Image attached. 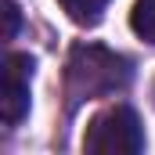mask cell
Listing matches in <instances>:
<instances>
[{
    "label": "cell",
    "instance_id": "obj_1",
    "mask_svg": "<svg viewBox=\"0 0 155 155\" xmlns=\"http://www.w3.org/2000/svg\"><path fill=\"white\" fill-rule=\"evenodd\" d=\"M130 83V65L94 43H79L69 58V94L76 101H94V97H108Z\"/></svg>",
    "mask_w": 155,
    "mask_h": 155
},
{
    "label": "cell",
    "instance_id": "obj_2",
    "mask_svg": "<svg viewBox=\"0 0 155 155\" xmlns=\"http://www.w3.org/2000/svg\"><path fill=\"white\" fill-rule=\"evenodd\" d=\"M83 148L90 155H137L144 148V130L134 108L116 105L87 126Z\"/></svg>",
    "mask_w": 155,
    "mask_h": 155
},
{
    "label": "cell",
    "instance_id": "obj_3",
    "mask_svg": "<svg viewBox=\"0 0 155 155\" xmlns=\"http://www.w3.org/2000/svg\"><path fill=\"white\" fill-rule=\"evenodd\" d=\"M29 79H33V58L29 54H7L4 61V87H0V112L7 126H18L29 112Z\"/></svg>",
    "mask_w": 155,
    "mask_h": 155
},
{
    "label": "cell",
    "instance_id": "obj_4",
    "mask_svg": "<svg viewBox=\"0 0 155 155\" xmlns=\"http://www.w3.org/2000/svg\"><path fill=\"white\" fill-rule=\"evenodd\" d=\"M61 4V11L79 22V25H94V22H101V15H105V7L112 4V0H58Z\"/></svg>",
    "mask_w": 155,
    "mask_h": 155
},
{
    "label": "cell",
    "instance_id": "obj_5",
    "mask_svg": "<svg viewBox=\"0 0 155 155\" xmlns=\"http://www.w3.org/2000/svg\"><path fill=\"white\" fill-rule=\"evenodd\" d=\"M130 25L141 40L155 43V0H137L134 11H130Z\"/></svg>",
    "mask_w": 155,
    "mask_h": 155
},
{
    "label": "cell",
    "instance_id": "obj_6",
    "mask_svg": "<svg viewBox=\"0 0 155 155\" xmlns=\"http://www.w3.org/2000/svg\"><path fill=\"white\" fill-rule=\"evenodd\" d=\"M0 7H4V40H15V33H18V4L0 0Z\"/></svg>",
    "mask_w": 155,
    "mask_h": 155
}]
</instances>
